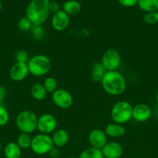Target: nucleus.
Masks as SVG:
<instances>
[{
  "instance_id": "1",
  "label": "nucleus",
  "mask_w": 158,
  "mask_h": 158,
  "mask_svg": "<svg viewBox=\"0 0 158 158\" xmlns=\"http://www.w3.org/2000/svg\"><path fill=\"white\" fill-rule=\"evenodd\" d=\"M101 84L106 94L111 96H119L125 92L126 80L119 71H107Z\"/></svg>"
},
{
  "instance_id": "2",
  "label": "nucleus",
  "mask_w": 158,
  "mask_h": 158,
  "mask_svg": "<svg viewBox=\"0 0 158 158\" xmlns=\"http://www.w3.org/2000/svg\"><path fill=\"white\" fill-rule=\"evenodd\" d=\"M50 0H31L26 9L27 17L33 25H42L50 15Z\"/></svg>"
},
{
  "instance_id": "3",
  "label": "nucleus",
  "mask_w": 158,
  "mask_h": 158,
  "mask_svg": "<svg viewBox=\"0 0 158 158\" xmlns=\"http://www.w3.org/2000/svg\"><path fill=\"white\" fill-rule=\"evenodd\" d=\"M29 74L33 77H40L46 75L52 67L51 60L47 56L37 54L30 57L27 63Z\"/></svg>"
},
{
  "instance_id": "4",
  "label": "nucleus",
  "mask_w": 158,
  "mask_h": 158,
  "mask_svg": "<svg viewBox=\"0 0 158 158\" xmlns=\"http://www.w3.org/2000/svg\"><path fill=\"white\" fill-rule=\"evenodd\" d=\"M38 117L31 110H22L15 117V125L21 133L32 134L37 130Z\"/></svg>"
},
{
  "instance_id": "5",
  "label": "nucleus",
  "mask_w": 158,
  "mask_h": 158,
  "mask_svg": "<svg viewBox=\"0 0 158 158\" xmlns=\"http://www.w3.org/2000/svg\"><path fill=\"white\" fill-rule=\"evenodd\" d=\"M133 106L125 100H121L113 105L111 110V117L114 123L124 124L133 117Z\"/></svg>"
},
{
  "instance_id": "6",
  "label": "nucleus",
  "mask_w": 158,
  "mask_h": 158,
  "mask_svg": "<svg viewBox=\"0 0 158 158\" xmlns=\"http://www.w3.org/2000/svg\"><path fill=\"white\" fill-rule=\"evenodd\" d=\"M54 147L51 136L48 134H39L34 136L32 139L31 150L38 155H44L49 154L50 150Z\"/></svg>"
},
{
  "instance_id": "7",
  "label": "nucleus",
  "mask_w": 158,
  "mask_h": 158,
  "mask_svg": "<svg viewBox=\"0 0 158 158\" xmlns=\"http://www.w3.org/2000/svg\"><path fill=\"white\" fill-rule=\"evenodd\" d=\"M122 61V57L118 50L113 48L106 49L102 56L100 63L107 71L117 70Z\"/></svg>"
},
{
  "instance_id": "8",
  "label": "nucleus",
  "mask_w": 158,
  "mask_h": 158,
  "mask_svg": "<svg viewBox=\"0 0 158 158\" xmlns=\"http://www.w3.org/2000/svg\"><path fill=\"white\" fill-rule=\"evenodd\" d=\"M52 101L56 106L60 109H69L74 103V98L68 90L65 89H57L52 94Z\"/></svg>"
},
{
  "instance_id": "9",
  "label": "nucleus",
  "mask_w": 158,
  "mask_h": 158,
  "mask_svg": "<svg viewBox=\"0 0 158 158\" xmlns=\"http://www.w3.org/2000/svg\"><path fill=\"white\" fill-rule=\"evenodd\" d=\"M57 120L53 114H44L38 117L37 127L40 134H53L57 130Z\"/></svg>"
},
{
  "instance_id": "10",
  "label": "nucleus",
  "mask_w": 158,
  "mask_h": 158,
  "mask_svg": "<svg viewBox=\"0 0 158 158\" xmlns=\"http://www.w3.org/2000/svg\"><path fill=\"white\" fill-rule=\"evenodd\" d=\"M88 140L91 148L102 150L108 142V137L103 130L95 128L90 131Z\"/></svg>"
},
{
  "instance_id": "11",
  "label": "nucleus",
  "mask_w": 158,
  "mask_h": 158,
  "mask_svg": "<svg viewBox=\"0 0 158 158\" xmlns=\"http://www.w3.org/2000/svg\"><path fill=\"white\" fill-rule=\"evenodd\" d=\"M69 24L70 16L62 9L53 15L51 19V26L57 32L64 31L68 27Z\"/></svg>"
},
{
  "instance_id": "12",
  "label": "nucleus",
  "mask_w": 158,
  "mask_h": 158,
  "mask_svg": "<svg viewBox=\"0 0 158 158\" xmlns=\"http://www.w3.org/2000/svg\"><path fill=\"white\" fill-rule=\"evenodd\" d=\"M27 63L15 62L9 69V77L12 81L21 82L24 80L29 75Z\"/></svg>"
},
{
  "instance_id": "13",
  "label": "nucleus",
  "mask_w": 158,
  "mask_h": 158,
  "mask_svg": "<svg viewBox=\"0 0 158 158\" xmlns=\"http://www.w3.org/2000/svg\"><path fill=\"white\" fill-rule=\"evenodd\" d=\"M152 115V110L145 103H138L133 108L132 119L139 123H143L148 120Z\"/></svg>"
},
{
  "instance_id": "14",
  "label": "nucleus",
  "mask_w": 158,
  "mask_h": 158,
  "mask_svg": "<svg viewBox=\"0 0 158 158\" xmlns=\"http://www.w3.org/2000/svg\"><path fill=\"white\" fill-rule=\"evenodd\" d=\"M101 151L104 158H120L123 154V148L116 141L107 142Z\"/></svg>"
},
{
  "instance_id": "15",
  "label": "nucleus",
  "mask_w": 158,
  "mask_h": 158,
  "mask_svg": "<svg viewBox=\"0 0 158 158\" xmlns=\"http://www.w3.org/2000/svg\"><path fill=\"white\" fill-rule=\"evenodd\" d=\"M105 134L108 137L112 138H119L125 135V129L122 124L116 123H110L106 125L105 130Z\"/></svg>"
},
{
  "instance_id": "16",
  "label": "nucleus",
  "mask_w": 158,
  "mask_h": 158,
  "mask_svg": "<svg viewBox=\"0 0 158 158\" xmlns=\"http://www.w3.org/2000/svg\"><path fill=\"white\" fill-rule=\"evenodd\" d=\"M53 143L56 148H62L68 143L69 134L64 129H57L51 136Z\"/></svg>"
},
{
  "instance_id": "17",
  "label": "nucleus",
  "mask_w": 158,
  "mask_h": 158,
  "mask_svg": "<svg viewBox=\"0 0 158 158\" xmlns=\"http://www.w3.org/2000/svg\"><path fill=\"white\" fill-rule=\"evenodd\" d=\"M46 94H47V92L43 83H36L31 86L30 95L33 100L37 101H41L46 98Z\"/></svg>"
},
{
  "instance_id": "18",
  "label": "nucleus",
  "mask_w": 158,
  "mask_h": 158,
  "mask_svg": "<svg viewBox=\"0 0 158 158\" xmlns=\"http://www.w3.org/2000/svg\"><path fill=\"white\" fill-rule=\"evenodd\" d=\"M21 152L22 149L16 142H9L5 147L4 154L6 158H20Z\"/></svg>"
},
{
  "instance_id": "19",
  "label": "nucleus",
  "mask_w": 158,
  "mask_h": 158,
  "mask_svg": "<svg viewBox=\"0 0 158 158\" xmlns=\"http://www.w3.org/2000/svg\"><path fill=\"white\" fill-rule=\"evenodd\" d=\"M107 70L104 68L102 64L101 63H94L91 69V80L95 83H100L102 82L104 76L106 73Z\"/></svg>"
},
{
  "instance_id": "20",
  "label": "nucleus",
  "mask_w": 158,
  "mask_h": 158,
  "mask_svg": "<svg viewBox=\"0 0 158 158\" xmlns=\"http://www.w3.org/2000/svg\"><path fill=\"white\" fill-rule=\"evenodd\" d=\"M81 4L76 0H68L63 5L64 12H66L68 15H74L79 13L81 11Z\"/></svg>"
},
{
  "instance_id": "21",
  "label": "nucleus",
  "mask_w": 158,
  "mask_h": 158,
  "mask_svg": "<svg viewBox=\"0 0 158 158\" xmlns=\"http://www.w3.org/2000/svg\"><path fill=\"white\" fill-rule=\"evenodd\" d=\"M137 5L145 12L158 11V0H138Z\"/></svg>"
},
{
  "instance_id": "22",
  "label": "nucleus",
  "mask_w": 158,
  "mask_h": 158,
  "mask_svg": "<svg viewBox=\"0 0 158 158\" xmlns=\"http://www.w3.org/2000/svg\"><path fill=\"white\" fill-rule=\"evenodd\" d=\"M32 139L33 137H31L30 134H26V133H20V135L17 137L16 143L21 149H29L31 147Z\"/></svg>"
},
{
  "instance_id": "23",
  "label": "nucleus",
  "mask_w": 158,
  "mask_h": 158,
  "mask_svg": "<svg viewBox=\"0 0 158 158\" xmlns=\"http://www.w3.org/2000/svg\"><path fill=\"white\" fill-rule=\"evenodd\" d=\"M79 158H104V156L101 150L91 147L84 150L79 155Z\"/></svg>"
},
{
  "instance_id": "24",
  "label": "nucleus",
  "mask_w": 158,
  "mask_h": 158,
  "mask_svg": "<svg viewBox=\"0 0 158 158\" xmlns=\"http://www.w3.org/2000/svg\"><path fill=\"white\" fill-rule=\"evenodd\" d=\"M29 32L33 40L37 41L43 40L45 36L44 29L42 25H33Z\"/></svg>"
},
{
  "instance_id": "25",
  "label": "nucleus",
  "mask_w": 158,
  "mask_h": 158,
  "mask_svg": "<svg viewBox=\"0 0 158 158\" xmlns=\"http://www.w3.org/2000/svg\"><path fill=\"white\" fill-rule=\"evenodd\" d=\"M43 86H44L45 89H46L47 94H52L54 91L57 90L58 88H57V82L55 78L52 77H46L44 80L43 83Z\"/></svg>"
},
{
  "instance_id": "26",
  "label": "nucleus",
  "mask_w": 158,
  "mask_h": 158,
  "mask_svg": "<svg viewBox=\"0 0 158 158\" xmlns=\"http://www.w3.org/2000/svg\"><path fill=\"white\" fill-rule=\"evenodd\" d=\"M33 26V23H31L30 20L27 18V17H23L20 19L17 23V26H18L19 29L22 32H29L31 29V27Z\"/></svg>"
},
{
  "instance_id": "27",
  "label": "nucleus",
  "mask_w": 158,
  "mask_h": 158,
  "mask_svg": "<svg viewBox=\"0 0 158 158\" xmlns=\"http://www.w3.org/2000/svg\"><path fill=\"white\" fill-rule=\"evenodd\" d=\"M143 21L146 24L153 25L158 23V12H146L143 15Z\"/></svg>"
},
{
  "instance_id": "28",
  "label": "nucleus",
  "mask_w": 158,
  "mask_h": 158,
  "mask_svg": "<svg viewBox=\"0 0 158 158\" xmlns=\"http://www.w3.org/2000/svg\"><path fill=\"white\" fill-rule=\"evenodd\" d=\"M15 60L17 63H27L29 60V54L24 49H20L17 51L15 54Z\"/></svg>"
},
{
  "instance_id": "29",
  "label": "nucleus",
  "mask_w": 158,
  "mask_h": 158,
  "mask_svg": "<svg viewBox=\"0 0 158 158\" xmlns=\"http://www.w3.org/2000/svg\"><path fill=\"white\" fill-rule=\"evenodd\" d=\"M9 114L7 110L2 106L0 105V127H4L9 123Z\"/></svg>"
},
{
  "instance_id": "30",
  "label": "nucleus",
  "mask_w": 158,
  "mask_h": 158,
  "mask_svg": "<svg viewBox=\"0 0 158 158\" xmlns=\"http://www.w3.org/2000/svg\"><path fill=\"white\" fill-rule=\"evenodd\" d=\"M49 10L50 12H52L53 14H55L60 10H61V9H60V5H59V3L57 2L50 1L49 4Z\"/></svg>"
},
{
  "instance_id": "31",
  "label": "nucleus",
  "mask_w": 158,
  "mask_h": 158,
  "mask_svg": "<svg viewBox=\"0 0 158 158\" xmlns=\"http://www.w3.org/2000/svg\"><path fill=\"white\" fill-rule=\"evenodd\" d=\"M119 4L122 6L123 7H133L135 5L137 4L138 0H118Z\"/></svg>"
},
{
  "instance_id": "32",
  "label": "nucleus",
  "mask_w": 158,
  "mask_h": 158,
  "mask_svg": "<svg viewBox=\"0 0 158 158\" xmlns=\"http://www.w3.org/2000/svg\"><path fill=\"white\" fill-rule=\"evenodd\" d=\"M49 154H50V157L58 158L59 157H60V151H59L58 148L54 147V148H53L52 149L50 150V151L49 152Z\"/></svg>"
},
{
  "instance_id": "33",
  "label": "nucleus",
  "mask_w": 158,
  "mask_h": 158,
  "mask_svg": "<svg viewBox=\"0 0 158 158\" xmlns=\"http://www.w3.org/2000/svg\"><path fill=\"white\" fill-rule=\"evenodd\" d=\"M6 94H7V91L6 88L2 86H0V105H2L3 100L6 98Z\"/></svg>"
},
{
  "instance_id": "34",
  "label": "nucleus",
  "mask_w": 158,
  "mask_h": 158,
  "mask_svg": "<svg viewBox=\"0 0 158 158\" xmlns=\"http://www.w3.org/2000/svg\"><path fill=\"white\" fill-rule=\"evenodd\" d=\"M154 115L156 118H158V105L155 107L154 109Z\"/></svg>"
},
{
  "instance_id": "35",
  "label": "nucleus",
  "mask_w": 158,
  "mask_h": 158,
  "mask_svg": "<svg viewBox=\"0 0 158 158\" xmlns=\"http://www.w3.org/2000/svg\"><path fill=\"white\" fill-rule=\"evenodd\" d=\"M156 103H157V105H158V91L156 92Z\"/></svg>"
},
{
  "instance_id": "36",
  "label": "nucleus",
  "mask_w": 158,
  "mask_h": 158,
  "mask_svg": "<svg viewBox=\"0 0 158 158\" xmlns=\"http://www.w3.org/2000/svg\"><path fill=\"white\" fill-rule=\"evenodd\" d=\"M2 5L1 1H0V13H1L2 12Z\"/></svg>"
},
{
  "instance_id": "37",
  "label": "nucleus",
  "mask_w": 158,
  "mask_h": 158,
  "mask_svg": "<svg viewBox=\"0 0 158 158\" xmlns=\"http://www.w3.org/2000/svg\"><path fill=\"white\" fill-rule=\"evenodd\" d=\"M1 151H2V145H1V143H0V153H1Z\"/></svg>"
},
{
  "instance_id": "38",
  "label": "nucleus",
  "mask_w": 158,
  "mask_h": 158,
  "mask_svg": "<svg viewBox=\"0 0 158 158\" xmlns=\"http://www.w3.org/2000/svg\"><path fill=\"white\" fill-rule=\"evenodd\" d=\"M68 158H76V157H68Z\"/></svg>"
},
{
  "instance_id": "39",
  "label": "nucleus",
  "mask_w": 158,
  "mask_h": 158,
  "mask_svg": "<svg viewBox=\"0 0 158 158\" xmlns=\"http://www.w3.org/2000/svg\"><path fill=\"white\" fill-rule=\"evenodd\" d=\"M20 158H25V157H20Z\"/></svg>"
},
{
  "instance_id": "40",
  "label": "nucleus",
  "mask_w": 158,
  "mask_h": 158,
  "mask_svg": "<svg viewBox=\"0 0 158 158\" xmlns=\"http://www.w3.org/2000/svg\"><path fill=\"white\" fill-rule=\"evenodd\" d=\"M104 1H108V0H104Z\"/></svg>"
}]
</instances>
